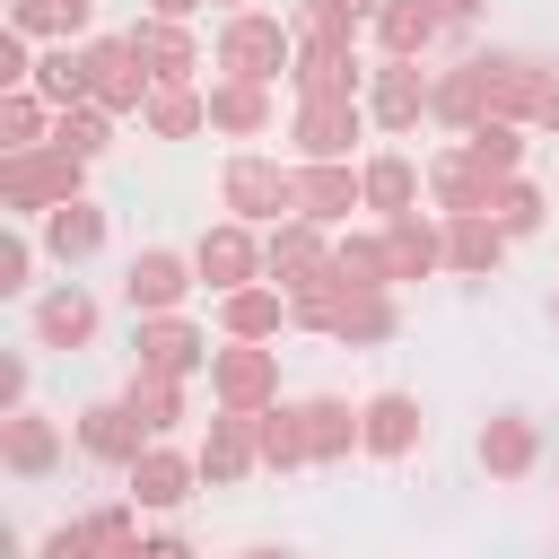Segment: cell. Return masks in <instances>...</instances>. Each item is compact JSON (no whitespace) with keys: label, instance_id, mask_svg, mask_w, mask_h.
Returning a JSON list of instances; mask_svg holds the SVG:
<instances>
[{"label":"cell","instance_id":"ba28073f","mask_svg":"<svg viewBox=\"0 0 559 559\" xmlns=\"http://www.w3.org/2000/svg\"><path fill=\"white\" fill-rule=\"evenodd\" d=\"M210 358H218V341H210V323H192V314H148V323H131V367H148V376H210Z\"/></svg>","mask_w":559,"mask_h":559},{"label":"cell","instance_id":"5b68a950","mask_svg":"<svg viewBox=\"0 0 559 559\" xmlns=\"http://www.w3.org/2000/svg\"><path fill=\"white\" fill-rule=\"evenodd\" d=\"M192 271H201V288H210V297H236V288L271 280L262 227H245V218H210V227L192 236Z\"/></svg>","mask_w":559,"mask_h":559},{"label":"cell","instance_id":"e0dca14e","mask_svg":"<svg viewBox=\"0 0 559 559\" xmlns=\"http://www.w3.org/2000/svg\"><path fill=\"white\" fill-rule=\"evenodd\" d=\"M472 463L489 480H533L542 472V419L533 411H489L480 437H472Z\"/></svg>","mask_w":559,"mask_h":559},{"label":"cell","instance_id":"d6a6232c","mask_svg":"<svg viewBox=\"0 0 559 559\" xmlns=\"http://www.w3.org/2000/svg\"><path fill=\"white\" fill-rule=\"evenodd\" d=\"M393 332H402V297H393V288H349L332 341H341V349H384Z\"/></svg>","mask_w":559,"mask_h":559},{"label":"cell","instance_id":"d590c367","mask_svg":"<svg viewBox=\"0 0 559 559\" xmlns=\"http://www.w3.org/2000/svg\"><path fill=\"white\" fill-rule=\"evenodd\" d=\"M489 218H498V236H507V245H524V236H542V227H550V192H542L533 175H507V183L489 192Z\"/></svg>","mask_w":559,"mask_h":559},{"label":"cell","instance_id":"4fadbf2b","mask_svg":"<svg viewBox=\"0 0 559 559\" xmlns=\"http://www.w3.org/2000/svg\"><path fill=\"white\" fill-rule=\"evenodd\" d=\"M61 463H70V428H61L52 411L26 402V411L0 419V472H9V480H52Z\"/></svg>","mask_w":559,"mask_h":559},{"label":"cell","instance_id":"277c9868","mask_svg":"<svg viewBox=\"0 0 559 559\" xmlns=\"http://www.w3.org/2000/svg\"><path fill=\"white\" fill-rule=\"evenodd\" d=\"M367 131H376V122H367L358 96H297V114H288V148H297V166H341V157H358Z\"/></svg>","mask_w":559,"mask_h":559},{"label":"cell","instance_id":"8fae6325","mask_svg":"<svg viewBox=\"0 0 559 559\" xmlns=\"http://www.w3.org/2000/svg\"><path fill=\"white\" fill-rule=\"evenodd\" d=\"M192 489H201V454H192V445H175V437H157V445L122 472V498H131L140 515H175Z\"/></svg>","mask_w":559,"mask_h":559},{"label":"cell","instance_id":"4316f807","mask_svg":"<svg viewBox=\"0 0 559 559\" xmlns=\"http://www.w3.org/2000/svg\"><path fill=\"white\" fill-rule=\"evenodd\" d=\"M280 332H288V288L253 280V288L218 297V341H253V349H271Z\"/></svg>","mask_w":559,"mask_h":559},{"label":"cell","instance_id":"f35d334b","mask_svg":"<svg viewBox=\"0 0 559 559\" xmlns=\"http://www.w3.org/2000/svg\"><path fill=\"white\" fill-rule=\"evenodd\" d=\"M35 96H44L52 114L87 105V52H79V44H44V52H35Z\"/></svg>","mask_w":559,"mask_h":559},{"label":"cell","instance_id":"4dcf8cb0","mask_svg":"<svg viewBox=\"0 0 559 559\" xmlns=\"http://www.w3.org/2000/svg\"><path fill=\"white\" fill-rule=\"evenodd\" d=\"M428 122H437V131H454V140H472V131L489 122V87H480V70H472V61H454V70H437V96H428Z\"/></svg>","mask_w":559,"mask_h":559},{"label":"cell","instance_id":"8992f818","mask_svg":"<svg viewBox=\"0 0 559 559\" xmlns=\"http://www.w3.org/2000/svg\"><path fill=\"white\" fill-rule=\"evenodd\" d=\"M79 52H87V105H105L114 122H140V114H148V96H157V79L140 70L131 35H87Z\"/></svg>","mask_w":559,"mask_h":559},{"label":"cell","instance_id":"74e56055","mask_svg":"<svg viewBox=\"0 0 559 559\" xmlns=\"http://www.w3.org/2000/svg\"><path fill=\"white\" fill-rule=\"evenodd\" d=\"M253 428H262V472H314V454H306V411H297V402L253 411Z\"/></svg>","mask_w":559,"mask_h":559},{"label":"cell","instance_id":"f6af8a7d","mask_svg":"<svg viewBox=\"0 0 559 559\" xmlns=\"http://www.w3.org/2000/svg\"><path fill=\"white\" fill-rule=\"evenodd\" d=\"M288 26H297V44H358V35H367V17H358L349 0H297Z\"/></svg>","mask_w":559,"mask_h":559},{"label":"cell","instance_id":"f1b7e54d","mask_svg":"<svg viewBox=\"0 0 559 559\" xmlns=\"http://www.w3.org/2000/svg\"><path fill=\"white\" fill-rule=\"evenodd\" d=\"M35 236H44V253H52L61 271H79V262H96V253H105V236H114V227H105V210H96V201H61L52 218H35Z\"/></svg>","mask_w":559,"mask_h":559},{"label":"cell","instance_id":"d4e9b609","mask_svg":"<svg viewBox=\"0 0 559 559\" xmlns=\"http://www.w3.org/2000/svg\"><path fill=\"white\" fill-rule=\"evenodd\" d=\"M349 210H367V192H358V157H341V166H297V218H314V227H349Z\"/></svg>","mask_w":559,"mask_h":559},{"label":"cell","instance_id":"2e32d148","mask_svg":"<svg viewBox=\"0 0 559 559\" xmlns=\"http://www.w3.org/2000/svg\"><path fill=\"white\" fill-rule=\"evenodd\" d=\"M96 323H105V306H96L79 280H52V288L26 297V332H35V349H87Z\"/></svg>","mask_w":559,"mask_h":559},{"label":"cell","instance_id":"680465c9","mask_svg":"<svg viewBox=\"0 0 559 559\" xmlns=\"http://www.w3.org/2000/svg\"><path fill=\"white\" fill-rule=\"evenodd\" d=\"M550 323H559V280H550Z\"/></svg>","mask_w":559,"mask_h":559},{"label":"cell","instance_id":"7402d4cb","mask_svg":"<svg viewBox=\"0 0 559 559\" xmlns=\"http://www.w3.org/2000/svg\"><path fill=\"white\" fill-rule=\"evenodd\" d=\"M489 192H498V183L472 166V148H463V140L428 157V210H437V218H489Z\"/></svg>","mask_w":559,"mask_h":559},{"label":"cell","instance_id":"7c38bea8","mask_svg":"<svg viewBox=\"0 0 559 559\" xmlns=\"http://www.w3.org/2000/svg\"><path fill=\"white\" fill-rule=\"evenodd\" d=\"M70 445H79L87 463H105V472H131V463H140L157 437H148V428L131 419V402L114 393V402H87V411H70Z\"/></svg>","mask_w":559,"mask_h":559},{"label":"cell","instance_id":"ee69618b","mask_svg":"<svg viewBox=\"0 0 559 559\" xmlns=\"http://www.w3.org/2000/svg\"><path fill=\"white\" fill-rule=\"evenodd\" d=\"M52 148H70L79 166H96V157L114 148V114H105V105H70V114H52Z\"/></svg>","mask_w":559,"mask_h":559},{"label":"cell","instance_id":"ffe728a7","mask_svg":"<svg viewBox=\"0 0 559 559\" xmlns=\"http://www.w3.org/2000/svg\"><path fill=\"white\" fill-rule=\"evenodd\" d=\"M358 192H367L376 227H393V218H411V210H419V192H428V166H411L402 148H367V157H358Z\"/></svg>","mask_w":559,"mask_h":559},{"label":"cell","instance_id":"1f68e13d","mask_svg":"<svg viewBox=\"0 0 559 559\" xmlns=\"http://www.w3.org/2000/svg\"><path fill=\"white\" fill-rule=\"evenodd\" d=\"M122 402H131V419H140L148 437H175V428L192 419V384H183V376H148V367H131Z\"/></svg>","mask_w":559,"mask_h":559},{"label":"cell","instance_id":"5bb4252c","mask_svg":"<svg viewBox=\"0 0 559 559\" xmlns=\"http://www.w3.org/2000/svg\"><path fill=\"white\" fill-rule=\"evenodd\" d=\"M472 70H480V87H489V122H524V131H533V96H542V70H550V61H533V52H515V44H480Z\"/></svg>","mask_w":559,"mask_h":559},{"label":"cell","instance_id":"6da1fadb","mask_svg":"<svg viewBox=\"0 0 559 559\" xmlns=\"http://www.w3.org/2000/svg\"><path fill=\"white\" fill-rule=\"evenodd\" d=\"M61 201H87V166L70 157V148H17V157H0V218H17V227H35V218H52Z\"/></svg>","mask_w":559,"mask_h":559},{"label":"cell","instance_id":"cb8c5ba5","mask_svg":"<svg viewBox=\"0 0 559 559\" xmlns=\"http://www.w3.org/2000/svg\"><path fill=\"white\" fill-rule=\"evenodd\" d=\"M271 114H280V87H262V79H210V131L218 140H262L271 131Z\"/></svg>","mask_w":559,"mask_h":559},{"label":"cell","instance_id":"f546056e","mask_svg":"<svg viewBox=\"0 0 559 559\" xmlns=\"http://www.w3.org/2000/svg\"><path fill=\"white\" fill-rule=\"evenodd\" d=\"M384 245H393V288H402V280H437V271H445V218H437V210L393 218V227H384Z\"/></svg>","mask_w":559,"mask_h":559},{"label":"cell","instance_id":"db71d44e","mask_svg":"<svg viewBox=\"0 0 559 559\" xmlns=\"http://www.w3.org/2000/svg\"><path fill=\"white\" fill-rule=\"evenodd\" d=\"M437 17H445V26H480V17H489V0H437Z\"/></svg>","mask_w":559,"mask_h":559},{"label":"cell","instance_id":"ac0fdd59","mask_svg":"<svg viewBox=\"0 0 559 559\" xmlns=\"http://www.w3.org/2000/svg\"><path fill=\"white\" fill-rule=\"evenodd\" d=\"M192 454H201V480H210V489L253 480V472H262V428H253V411H218Z\"/></svg>","mask_w":559,"mask_h":559},{"label":"cell","instance_id":"52a82bcc","mask_svg":"<svg viewBox=\"0 0 559 559\" xmlns=\"http://www.w3.org/2000/svg\"><path fill=\"white\" fill-rule=\"evenodd\" d=\"M192 288H201V271H192L183 245H140V253L122 262V306H131V323H148V314H183Z\"/></svg>","mask_w":559,"mask_h":559},{"label":"cell","instance_id":"8d00e7d4","mask_svg":"<svg viewBox=\"0 0 559 559\" xmlns=\"http://www.w3.org/2000/svg\"><path fill=\"white\" fill-rule=\"evenodd\" d=\"M332 262H341L349 288H393V245H384V227H341V236H332Z\"/></svg>","mask_w":559,"mask_h":559},{"label":"cell","instance_id":"9a60e30c","mask_svg":"<svg viewBox=\"0 0 559 559\" xmlns=\"http://www.w3.org/2000/svg\"><path fill=\"white\" fill-rule=\"evenodd\" d=\"M428 96H437V79L419 70V61H376V79H367V122L384 131V140H402V131H419L428 122Z\"/></svg>","mask_w":559,"mask_h":559},{"label":"cell","instance_id":"816d5d0a","mask_svg":"<svg viewBox=\"0 0 559 559\" xmlns=\"http://www.w3.org/2000/svg\"><path fill=\"white\" fill-rule=\"evenodd\" d=\"M114 559H201L183 533H148V542H131V550H114Z\"/></svg>","mask_w":559,"mask_h":559},{"label":"cell","instance_id":"681fc988","mask_svg":"<svg viewBox=\"0 0 559 559\" xmlns=\"http://www.w3.org/2000/svg\"><path fill=\"white\" fill-rule=\"evenodd\" d=\"M35 559H105V550H96V542H87V524L70 515V524H52V533L35 542Z\"/></svg>","mask_w":559,"mask_h":559},{"label":"cell","instance_id":"7dc6e473","mask_svg":"<svg viewBox=\"0 0 559 559\" xmlns=\"http://www.w3.org/2000/svg\"><path fill=\"white\" fill-rule=\"evenodd\" d=\"M79 524H87V542H96L105 559H114V550H131V542H148V533H140V507H131V498H96V507H87Z\"/></svg>","mask_w":559,"mask_h":559},{"label":"cell","instance_id":"60d3db41","mask_svg":"<svg viewBox=\"0 0 559 559\" xmlns=\"http://www.w3.org/2000/svg\"><path fill=\"white\" fill-rule=\"evenodd\" d=\"M44 140H52V105H44L35 87H0V157L44 148Z\"/></svg>","mask_w":559,"mask_h":559},{"label":"cell","instance_id":"484cf974","mask_svg":"<svg viewBox=\"0 0 559 559\" xmlns=\"http://www.w3.org/2000/svg\"><path fill=\"white\" fill-rule=\"evenodd\" d=\"M367 35H376V61H428L445 44V17H437V0H384V17Z\"/></svg>","mask_w":559,"mask_h":559},{"label":"cell","instance_id":"f907efd6","mask_svg":"<svg viewBox=\"0 0 559 559\" xmlns=\"http://www.w3.org/2000/svg\"><path fill=\"white\" fill-rule=\"evenodd\" d=\"M0 87H35V44L0 26Z\"/></svg>","mask_w":559,"mask_h":559},{"label":"cell","instance_id":"9c48e42d","mask_svg":"<svg viewBox=\"0 0 559 559\" xmlns=\"http://www.w3.org/2000/svg\"><path fill=\"white\" fill-rule=\"evenodd\" d=\"M210 402H218V411H271V402H288V393H280V349L218 341V358H210Z\"/></svg>","mask_w":559,"mask_h":559},{"label":"cell","instance_id":"e575fe53","mask_svg":"<svg viewBox=\"0 0 559 559\" xmlns=\"http://www.w3.org/2000/svg\"><path fill=\"white\" fill-rule=\"evenodd\" d=\"M498 262H507L498 218H445V271H454V280H489Z\"/></svg>","mask_w":559,"mask_h":559},{"label":"cell","instance_id":"603a6c76","mask_svg":"<svg viewBox=\"0 0 559 559\" xmlns=\"http://www.w3.org/2000/svg\"><path fill=\"white\" fill-rule=\"evenodd\" d=\"M262 253H271V288H306V280L332 271V227H314V218H280V227L262 236Z\"/></svg>","mask_w":559,"mask_h":559},{"label":"cell","instance_id":"83f0119b","mask_svg":"<svg viewBox=\"0 0 559 559\" xmlns=\"http://www.w3.org/2000/svg\"><path fill=\"white\" fill-rule=\"evenodd\" d=\"M0 26L26 35V44H87L96 35V0H9Z\"/></svg>","mask_w":559,"mask_h":559},{"label":"cell","instance_id":"7a4b0ae2","mask_svg":"<svg viewBox=\"0 0 559 559\" xmlns=\"http://www.w3.org/2000/svg\"><path fill=\"white\" fill-rule=\"evenodd\" d=\"M210 61H218L227 79H262V87H280V79L297 70V26H288L280 9H236V17H218Z\"/></svg>","mask_w":559,"mask_h":559},{"label":"cell","instance_id":"ab89813d","mask_svg":"<svg viewBox=\"0 0 559 559\" xmlns=\"http://www.w3.org/2000/svg\"><path fill=\"white\" fill-rule=\"evenodd\" d=\"M140 131H148V140H192V131H210V87H157L148 114H140Z\"/></svg>","mask_w":559,"mask_h":559},{"label":"cell","instance_id":"9f6ffc18","mask_svg":"<svg viewBox=\"0 0 559 559\" xmlns=\"http://www.w3.org/2000/svg\"><path fill=\"white\" fill-rule=\"evenodd\" d=\"M236 559H306V550H288V542H245Z\"/></svg>","mask_w":559,"mask_h":559},{"label":"cell","instance_id":"6f0895ef","mask_svg":"<svg viewBox=\"0 0 559 559\" xmlns=\"http://www.w3.org/2000/svg\"><path fill=\"white\" fill-rule=\"evenodd\" d=\"M218 9H227V17H236V9H262V0H218Z\"/></svg>","mask_w":559,"mask_h":559},{"label":"cell","instance_id":"bcb514c9","mask_svg":"<svg viewBox=\"0 0 559 559\" xmlns=\"http://www.w3.org/2000/svg\"><path fill=\"white\" fill-rule=\"evenodd\" d=\"M35 262H44V236L0 218V297H35Z\"/></svg>","mask_w":559,"mask_h":559},{"label":"cell","instance_id":"44dd1931","mask_svg":"<svg viewBox=\"0 0 559 559\" xmlns=\"http://www.w3.org/2000/svg\"><path fill=\"white\" fill-rule=\"evenodd\" d=\"M367 79H376V61L358 44H297V70H288L297 96H367Z\"/></svg>","mask_w":559,"mask_h":559},{"label":"cell","instance_id":"c3c4849f","mask_svg":"<svg viewBox=\"0 0 559 559\" xmlns=\"http://www.w3.org/2000/svg\"><path fill=\"white\" fill-rule=\"evenodd\" d=\"M26 393H35V367H26V349H0V419H9V411H26Z\"/></svg>","mask_w":559,"mask_h":559},{"label":"cell","instance_id":"f5cc1de1","mask_svg":"<svg viewBox=\"0 0 559 559\" xmlns=\"http://www.w3.org/2000/svg\"><path fill=\"white\" fill-rule=\"evenodd\" d=\"M533 131H550V140H559V61L542 70V96H533Z\"/></svg>","mask_w":559,"mask_h":559},{"label":"cell","instance_id":"b9f144b4","mask_svg":"<svg viewBox=\"0 0 559 559\" xmlns=\"http://www.w3.org/2000/svg\"><path fill=\"white\" fill-rule=\"evenodd\" d=\"M341 306H349V280H341V262H332L323 280H306V288H288V332H323V341H332V323H341Z\"/></svg>","mask_w":559,"mask_h":559},{"label":"cell","instance_id":"d6986e66","mask_svg":"<svg viewBox=\"0 0 559 559\" xmlns=\"http://www.w3.org/2000/svg\"><path fill=\"white\" fill-rule=\"evenodd\" d=\"M122 35H131V52H140V70H148L157 87H192V70H201V35H192V26H175V17H148V9H140Z\"/></svg>","mask_w":559,"mask_h":559},{"label":"cell","instance_id":"30bf717a","mask_svg":"<svg viewBox=\"0 0 559 559\" xmlns=\"http://www.w3.org/2000/svg\"><path fill=\"white\" fill-rule=\"evenodd\" d=\"M419 437H428L419 393L384 384V393H367V402H358V454H367V463H411V454H419Z\"/></svg>","mask_w":559,"mask_h":559},{"label":"cell","instance_id":"7bdbcfd3","mask_svg":"<svg viewBox=\"0 0 559 559\" xmlns=\"http://www.w3.org/2000/svg\"><path fill=\"white\" fill-rule=\"evenodd\" d=\"M463 148H472V166H480L489 183H507V175H524V148H533V131H524V122H480Z\"/></svg>","mask_w":559,"mask_h":559},{"label":"cell","instance_id":"11a10c76","mask_svg":"<svg viewBox=\"0 0 559 559\" xmlns=\"http://www.w3.org/2000/svg\"><path fill=\"white\" fill-rule=\"evenodd\" d=\"M148 17H175V26H192V17H201V0H148Z\"/></svg>","mask_w":559,"mask_h":559},{"label":"cell","instance_id":"3957f363","mask_svg":"<svg viewBox=\"0 0 559 559\" xmlns=\"http://www.w3.org/2000/svg\"><path fill=\"white\" fill-rule=\"evenodd\" d=\"M218 210L271 236L280 218H297V166H280V157H262V148H236V157L218 166Z\"/></svg>","mask_w":559,"mask_h":559},{"label":"cell","instance_id":"836d02e7","mask_svg":"<svg viewBox=\"0 0 559 559\" xmlns=\"http://www.w3.org/2000/svg\"><path fill=\"white\" fill-rule=\"evenodd\" d=\"M297 411H306V454H314V463H349V454H358V402L306 393Z\"/></svg>","mask_w":559,"mask_h":559}]
</instances>
